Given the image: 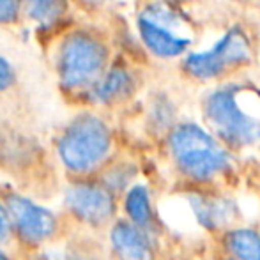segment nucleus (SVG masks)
Listing matches in <instances>:
<instances>
[{"mask_svg": "<svg viewBox=\"0 0 260 260\" xmlns=\"http://www.w3.org/2000/svg\"><path fill=\"white\" fill-rule=\"evenodd\" d=\"M168 151L179 174L195 184H207L230 168L223 142L199 124H179L168 135Z\"/></svg>", "mask_w": 260, "mask_h": 260, "instance_id": "obj_1", "label": "nucleus"}, {"mask_svg": "<svg viewBox=\"0 0 260 260\" xmlns=\"http://www.w3.org/2000/svg\"><path fill=\"white\" fill-rule=\"evenodd\" d=\"M112 151V131L94 113H80L62 131L57 156L62 167L76 177L100 170Z\"/></svg>", "mask_w": 260, "mask_h": 260, "instance_id": "obj_2", "label": "nucleus"}, {"mask_svg": "<svg viewBox=\"0 0 260 260\" xmlns=\"http://www.w3.org/2000/svg\"><path fill=\"white\" fill-rule=\"evenodd\" d=\"M241 87L225 85L212 90L204 101V115L214 135L229 147H250L260 140V117L239 101Z\"/></svg>", "mask_w": 260, "mask_h": 260, "instance_id": "obj_3", "label": "nucleus"}, {"mask_svg": "<svg viewBox=\"0 0 260 260\" xmlns=\"http://www.w3.org/2000/svg\"><path fill=\"white\" fill-rule=\"evenodd\" d=\"M108 50L103 41L89 32H73L62 41L57 69L64 89L80 90L94 87L103 76Z\"/></svg>", "mask_w": 260, "mask_h": 260, "instance_id": "obj_4", "label": "nucleus"}, {"mask_svg": "<svg viewBox=\"0 0 260 260\" xmlns=\"http://www.w3.org/2000/svg\"><path fill=\"white\" fill-rule=\"evenodd\" d=\"M64 209L82 225L103 229L115 221L117 195L101 181L82 177L66 188Z\"/></svg>", "mask_w": 260, "mask_h": 260, "instance_id": "obj_5", "label": "nucleus"}, {"mask_svg": "<svg viewBox=\"0 0 260 260\" xmlns=\"http://www.w3.org/2000/svg\"><path fill=\"white\" fill-rule=\"evenodd\" d=\"M2 200L13 223L14 237L27 248H43L58 234V216L18 191H6Z\"/></svg>", "mask_w": 260, "mask_h": 260, "instance_id": "obj_6", "label": "nucleus"}, {"mask_svg": "<svg viewBox=\"0 0 260 260\" xmlns=\"http://www.w3.org/2000/svg\"><path fill=\"white\" fill-rule=\"evenodd\" d=\"M250 41L239 28L229 30L206 52L189 53L184 58V69L199 80H212L225 75L229 69L250 60Z\"/></svg>", "mask_w": 260, "mask_h": 260, "instance_id": "obj_7", "label": "nucleus"}, {"mask_svg": "<svg viewBox=\"0 0 260 260\" xmlns=\"http://www.w3.org/2000/svg\"><path fill=\"white\" fill-rule=\"evenodd\" d=\"M174 25H177V14L163 2L147 7L138 18V32L142 41L156 57H179L191 45L188 38H182L174 32Z\"/></svg>", "mask_w": 260, "mask_h": 260, "instance_id": "obj_8", "label": "nucleus"}, {"mask_svg": "<svg viewBox=\"0 0 260 260\" xmlns=\"http://www.w3.org/2000/svg\"><path fill=\"white\" fill-rule=\"evenodd\" d=\"M110 250L115 260H156L152 234L129 219H115L108 232Z\"/></svg>", "mask_w": 260, "mask_h": 260, "instance_id": "obj_9", "label": "nucleus"}, {"mask_svg": "<svg viewBox=\"0 0 260 260\" xmlns=\"http://www.w3.org/2000/svg\"><path fill=\"white\" fill-rule=\"evenodd\" d=\"M122 209L129 221H133L140 229L152 234V230L156 226V214H154V207H152L151 191H149L147 186L144 184L129 186L126 189V193H124Z\"/></svg>", "mask_w": 260, "mask_h": 260, "instance_id": "obj_10", "label": "nucleus"}, {"mask_svg": "<svg viewBox=\"0 0 260 260\" xmlns=\"http://www.w3.org/2000/svg\"><path fill=\"white\" fill-rule=\"evenodd\" d=\"M133 89V76L122 66H113L92 87V98L100 103H113L126 98Z\"/></svg>", "mask_w": 260, "mask_h": 260, "instance_id": "obj_11", "label": "nucleus"}, {"mask_svg": "<svg viewBox=\"0 0 260 260\" xmlns=\"http://www.w3.org/2000/svg\"><path fill=\"white\" fill-rule=\"evenodd\" d=\"M223 246L236 260H260V232L250 226L230 229L223 236Z\"/></svg>", "mask_w": 260, "mask_h": 260, "instance_id": "obj_12", "label": "nucleus"}, {"mask_svg": "<svg viewBox=\"0 0 260 260\" xmlns=\"http://www.w3.org/2000/svg\"><path fill=\"white\" fill-rule=\"evenodd\" d=\"M191 204V211L206 229H219L226 219V211L229 207L221 202V200L214 199V197H204V195H193L189 199Z\"/></svg>", "mask_w": 260, "mask_h": 260, "instance_id": "obj_13", "label": "nucleus"}, {"mask_svg": "<svg viewBox=\"0 0 260 260\" xmlns=\"http://www.w3.org/2000/svg\"><path fill=\"white\" fill-rule=\"evenodd\" d=\"M21 2L25 13L43 27L57 23L68 11V0H21Z\"/></svg>", "mask_w": 260, "mask_h": 260, "instance_id": "obj_14", "label": "nucleus"}, {"mask_svg": "<svg viewBox=\"0 0 260 260\" xmlns=\"http://www.w3.org/2000/svg\"><path fill=\"white\" fill-rule=\"evenodd\" d=\"M133 177H135V168H131L129 165L120 163L115 165V167L106 168L100 181L108 186L115 195H119V193H126V189L129 188V182L133 181Z\"/></svg>", "mask_w": 260, "mask_h": 260, "instance_id": "obj_15", "label": "nucleus"}, {"mask_svg": "<svg viewBox=\"0 0 260 260\" xmlns=\"http://www.w3.org/2000/svg\"><path fill=\"white\" fill-rule=\"evenodd\" d=\"M23 6L21 0H0V23H14Z\"/></svg>", "mask_w": 260, "mask_h": 260, "instance_id": "obj_16", "label": "nucleus"}, {"mask_svg": "<svg viewBox=\"0 0 260 260\" xmlns=\"http://www.w3.org/2000/svg\"><path fill=\"white\" fill-rule=\"evenodd\" d=\"M11 237H14L13 223H11V216H9V212H7L6 204L0 199V244L7 243Z\"/></svg>", "mask_w": 260, "mask_h": 260, "instance_id": "obj_17", "label": "nucleus"}, {"mask_svg": "<svg viewBox=\"0 0 260 260\" xmlns=\"http://www.w3.org/2000/svg\"><path fill=\"white\" fill-rule=\"evenodd\" d=\"M14 82V71L11 68V64L6 58L0 55V92L6 89H9Z\"/></svg>", "mask_w": 260, "mask_h": 260, "instance_id": "obj_18", "label": "nucleus"}, {"mask_svg": "<svg viewBox=\"0 0 260 260\" xmlns=\"http://www.w3.org/2000/svg\"><path fill=\"white\" fill-rule=\"evenodd\" d=\"M62 260H98L96 255H90L87 253L85 250H69L64 253V257H62Z\"/></svg>", "mask_w": 260, "mask_h": 260, "instance_id": "obj_19", "label": "nucleus"}, {"mask_svg": "<svg viewBox=\"0 0 260 260\" xmlns=\"http://www.w3.org/2000/svg\"><path fill=\"white\" fill-rule=\"evenodd\" d=\"M80 2L87 4V6H100V4H103L105 0H80Z\"/></svg>", "mask_w": 260, "mask_h": 260, "instance_id": "obj_20", "label": "nucleus"}, {"mask_svg": "<svg viewBox=\"0 0 260 260\" xmlns=\"http://www.w3.org/2000/svg\"><path fill=\"white\" fill-rule=\"evenodd\" d=\"M0 260H11L9 257H7V253H6V251L2 250V248H0Z\"/></svg>", "mask_w": 260, "mask_h": 260, "instance_id": "obj_21", "label": "nucleus"}, {"mask_svg": "<svg viewBox=\"0 0 260 260\" xmlns=\"http://www.w3.org/2000/svg\"><path fill=\"white\" fill-rule=\"evenodd\" d=\"M225 260H236V258H232V257H226Z\"/></svg>", "mask_w": 260, "mask_h": 260, "instance_id": "obj_22", "label": "nucleus"}]
</instances>
